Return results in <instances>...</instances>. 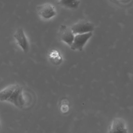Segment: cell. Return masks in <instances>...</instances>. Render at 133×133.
<instances>
[{
  "instance_id": "cell-1",
  "label": "cell",
  "mask_w": 133,
  "mask_h": 133,
  "mask_svg": "<svg viewBox=\"0 0 133 133\" xmlns=\"http://www.w3.org/2000/svg\"><path fill=\"white\" fill-rule=\"evenodd\" d=\"M23 88L18 84L9 85L0 91V101L10 102L19 108L25 104L23 95Z\"/></svg>"
},
{
  "instance_id": "cell-2",
  "label": "cell",
  "mask_w": 133,
  "mask_h": 133,
  "mask_svg": "<svg viewBox=\"0 0 133 133\" xmlns=\"http://www.w3.org/2000/svg\"><path fill=\"white\" fill-rule=\"evenodd\" d=\"M93 23L86 20H83L73 25L71 28L74 35L92 32L94 30Z\"/></svg>"
},
{
  "instance_id": "cell-3",
  "label": "cell",
  "mask_w": 133,
  "mask_h": 133,
  "mask_svg": "<svg viewBox=\"0 0 133 133\" xmlns=\"http://www.w3.org/2000/svg\"><path fill=\"white\" fill-rule=\"evenodd\" d=\"M14 37L23 52L25 54L28 53L29 50V44L23 29L18 28L14 34Z\"/></svg>"
},
{
  "instance_id": "cell-4",
  "label": "cell",
  "mask_w": 133,
  "mask_h": 133,
  "mask_svg": "<svg viewBox=\"0 0 133 133\" xmlns=\"http://www.w3.org/2000/svg\"><path fill=\"white\" fill-rule=\"evenodd\" d=\"M92 36V32L77 34L75 36L73 42L70 46L73 50H78L81 51L88 40Z\"/></svg>"
},
{
  "instance_id": "cell-5",
  "label": "cell",
  "mask_w": 133,
  "mask_h": 133,
  "mask_svg": "<svg viewBox=\"0 0 133 133\" xmlns=\"http://www.w3.org/2000/svg\"><path fill=\"white\" fill-rule=\"evenodd\" d=\"M38 14L43 18L49 19L55 16L56 11L54 7L50 4H45L37 7Z\"/></svg>"
},
{
  "instance_id": "cell-6",
  "label": "cell",
  "mask_w": 133,
  "mask_h": 133,
  "mask_svg": "<svg viewBox=\"0 0 133 133\" xmlns=\"http://www.w3.org/2000/svg\"><path fill=\"white\" fill-rule=\"evenodd\" d=\"M108 133H128L125 121L119 118L114 119L109 129Z\"/></svg>"
},
{
  "instance_id": "cell-7",
  "label": "cell",
  "mask_w": 133,
  "mask_h": 133,
  "mask_svg": "<svg viewBox=\"0 0 133 133\" xmlns=\"http://www.w3.org/2000/svg\"><path fill=\"white\" fill-rule=\"evenodd\" d=\"M60 31L62 40L70 46L73 42L75 36L71 28L67 27L66 26L62 25Z\"/></svg>"
},
{
  "instance_id": "cell-8",
  "label": "cell",
  "mask_w": 133,
  "mask_h": 133,
  "mask_svg": "<svg viewBox=\"0 0 133 133\" xmlns=\"http://www.w3.org/2000/svg\"><path fill=\"white\" fill-rule=\"evenodd\" d=\"M80 2L79 0H60L59 4L65 8L75 9L79 7Z\"/></svg>"
},
{
  "instance_id": "cell-9",
  "label": "cell",
  "mask_w": 133,
  "mask_h": 133,
  "mask_svg": "<svg viewBox=\"0 0 133 133\" xmlns=\"http://www.w3.org/2000/svg\"><path fill=\"white\" fill-rule=\"evenodd\" d=\"M1 124H0V129H1Z\"/></svg>"
}]
</instances>
